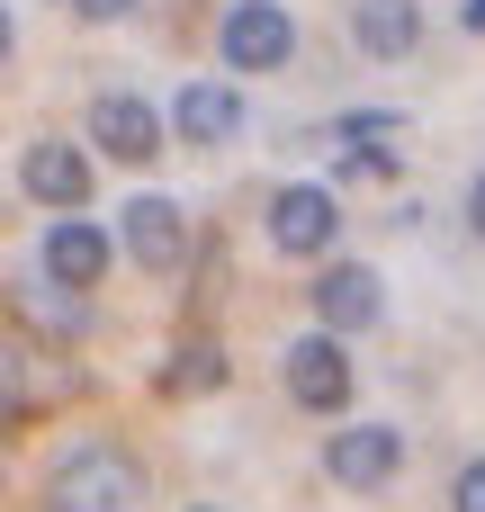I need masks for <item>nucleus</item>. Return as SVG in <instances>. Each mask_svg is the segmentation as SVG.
I'll use <instances>...</instances> for the list:
<instances>
[{
  "mask_svg": "<svg viewBox=\"0 0 485 512\" xmlns=\"http://www.w3.org/2000/svg\"><path fill=\"white\" fill-rule=\"evenodd\" d=\"M468 234H485V171L468 180Z\"/></svg>",
  "mask_w": 485,
  "mask_h": 512,
  "instance_id": "nucleus-19",
  "label": "nucleus"
},
{
  "mask_svg": "<svg viewBox=\"0 0 485 512\" xmlns=\"http://www.w3.org/2000/svg\"><path fill=\"white\" fill-rule=\"evenodd\" d=\"M81 396V369H63L45 342H0V414H36V405H63Z\"/></svg>",
  "mask_w": 485,
  "mask_h": 512,
  "instance_id": "nucleus-11",
  "label": "nucleus"
},
{
  "mask_svg": "<svg viewBox=\"0 0 485 512\" xmlns=\"http://www.w3.org/2000/svg\"><path fill=\"white\" fill-rule=\"evenodd\" d=\"M351 36L369 63H405L423 45V0H351Z\"/></svg>",
  "mask_w": 485,
  "mask_h": 512,
  "instance_id": "nucleus-15",
  "label": "nucleus"
},
{
  "mask_svg": "<svg viewBox=\"0 0 485 512\" xmlns=\"http://www.w3.org/2000/svg\"><path fill=\"white\" fill-rule=\"evenodd\" d=\"M18 54V18H9V0H0V63Z\"/></svg>",
  "mask_w": 485,
  "mask_h": 512,
  "instance_id": "nucleus-20",
  "label": "nucleus"
},
{
  "mask_svg": "<svg viewBox=\"0 0 485 512\" xmlns=\"http://www.w3.org/2000/svg\"><path fill=\"white\" fill-rule=\"evenodd\" d=\"M63 9H72V18H90V27H117V18H135L144 0H63Z\"/></svg>",
  "mask_w": 485,
  "mask_h": 512,
  "instance_id": "nucleus-18",
  "label": "nucleus"
},
{
  "mask_svg": "<svg viewBox=\"0 0 485 512\" xmlns=\"http://www.w3.org/2000/svg\"><path fill=\"white\" fill-rule=\"evenodd\" d=\"M135 270H153V279H171V270H189V252H198V225H189V207L180 198H162V189H135L126 207H117V234H108Z\"/></svg>",
  "mask_w": 485,
  "mask_h": 512,
  "instance_id": "nucleus-3",
  "label": "nucleus"
},
{
  "mask_svg": "<svg viewBox=\"0 0 485 512\" xmlns=\"http://www.w3.org/2000/svg\"><path fill=\"white\" fill-rule=\"evenodd\" d=\"M450 512H485V459H468V468L450 477Z\"/></svg>",
  "mask_w": 485,
  "mask_h": 512,
  "instance_id": "nucleus-17",
  "label": "nucleus"
},
{
  "mask_svg": "<svg viewBox=\"0 0 485 512\" xmlns=\"http://www.w3.org/2000/svg\"><path fill=\"white\" fill-rule=\"evenodd\" d=\"M243 90L234 81H180L171 90V117H162V135H180V144H198V153H216V144H234L243 135Z\"/></svg>",
  "mask_w": 485,
  "mask_h": 512,
  "instance_id": "nucleus-10",
  "label": "nucleus"
},
{
  "mask_svg": "<svg viewBox=\"0 0 485 512\" xmlns=\"http://www.w3.org/2000/svg\"><path fill=\"white\" fill-rule=\"evenodd\" d=\"M333 144H405V108H342L333 117Z\"/></svg>",
  "mask_w": 485,
  "mask_h": 512,
  "instance_id": "nucleus-16",
  "label": "nucleus"
},
{
  "mask_svg": "<svg viewBox=\"0 0 485 512\" xmlns=\"http://www.w3.org/2000/svg\"><path fill=\"white\" fill-rule=\"evenodd\" d=\"M279 378H288V405L297 414H324V423H342L351 414V387H360L351 342H333V333H297L279 351Z\"/></svg>",
  "mask_w": 485,
  "mask_h": 512,
  "instance_id": "nucleus-4",
  "label": "nucleus"
},
{
  "mask_svg": "<svg viewBox=\"0 0 485 512\" xmlns=\"http://www.w3.org/2000/svg\"><path fill=\"white\" fill-rule=\"evenodd\" d=\"M18 189H27L45 216H81V207H90V189H99V171H90V144H63V135H36V144H18Z\"/></svg>",
  "mask_w": 485,
  "mask_h": 512,
  "instance_id": "nucleus-6",
  "label": "nucleus"
},
{
  "mask_svg": "<svg viewBox=\"0 0 485 512\" xmlns=\"http://www.w3.org/2000/svg\"><path fill=\"white\" fill-rule=\"evenodd\" d=\"M306 297H315V333H333V342H351V333H369V324L387 315V279H378L369 261H342V252L315 270Z\"/></svg>",
  "mask_w": 485,
  "mask_h": 512,
  "instance_id": "nucleus-8",
  "label": "nucleus"
},
{
  "mask_svg": "<svg viewBox=\"0 0 485 512\" xmlns=\"http://www.w3.org/2000/svg\"><path fill=\"white\" fill-rule=\"evenodd\" d=\"M189 512H216V504H189Z\"/></svg>",
  "mask_w": 485,
  "mask_h": 512,
  "instance_id": "nucleus-22",
  "label": "nucleus"
},
{
  "mask_svg": "<svg viewBox=\"0 0 485 512\" xmlns=\"http://www.w3.org/2000/svg\"><path fill=\"white\" fill-rule=\"evenodd\" d=\"M108 261H117V243H108L99 216H54L45 243H36V279H54V288H72V297H90V288L108 279Z\"/></svg>",
  "mask_w": 485,
  "mask_h": 512,
  "instance_id": "nucleus-9",
  "label": "nucleus"
},
{
  "mask_svg": "<svg viewBox=\"0 0 485 512\" xmlns=\"http://www.w3.org/2000/svg\"><path fill=\"white\" fill-rule=\"evenodd\" d=\"M225 378H234L225 342H216V333H189V342H171V360L153 369V396H171V405L189 396V405H198V396H216Z\"/></svg>",
  "mask_w": 485,
  "mask_h": 512,
  "instance_id": "nucleus-14",
  "label": "nucleus"
},
{
  "mask_svg": "<svg viewBox=\"0 0 485 512\" xmlns=\"http://www.w3.org/2000/svg\"><path fill=\"white\" fill-rule=\"evenodd\" d=\"M9 315H18V333H36L45 351L72 342V333H90V297L54 288V279H9Z\"/></svg>",
  "mask_w": 485,
  "mask_h": 512,
  "instance_id": "nucleus-13",
  "label": "nucleus"
},
{
  "mask_svg": "<svg viewBox=\"0 0 485 512\" xmlns=\"http://www.w3.org/2000/svg\"><path fill=\"white\" fill-rule=\"evenodd\" d=\"M90 144H99L108 162H153V153H162V108H153L144 90H99V99H90Z\"/></svg>",
  "mask_w": 485,
  "mask_h": 512,
  "instance_id": "nucleus-12",
  "label": "nucleus"
},
{
  "mask_svg": "<svg viewBox=\"0 0 485 512\" xmlns=\"http://www.w3.org/2000/svg\"><path fill=\"white\" fill-rule=\"evenodd\" d=\"M459 27H468V36H485V0H459Z\"/></svg>",
  "mask_w": 485,
  "mask_h": 512,
  "instance_id": "nucleus-21",
  "label": "nucleus"
},
{
  "mask_svg": "<svg viewBox=\"0 0 485 512\" xmlns=\"http://www.w3.org/2000/svg\"><path fill=\"white\" fill-rule=\"evenodd\" d=\"M261 234H270L279 261H333V243H342V189H324V180H279L270 207H261Z\"/></svg>",
  "mask_w": 485,
  "mask_h": 512,
  "instance_id": "nucleus-2",
  "label": "nucleus"
},
{
  "mask_svg": "<svg viewBox=\"0 0 485 512\" xmlns=\"http://www.w3.org/2000/svg\"><path fill=\"white\" fill-rule=\"evenodd\" d=\"M144 459L126 441H72L45 468V512H135L144 504Z\"/></svg>",
  "mask_w": 485,
  "mask_h": 512,
  "instance_id": "nucleus-1",
  "label": "nucleus"
},
{
  "mask_svg": "<svg viewBox=\"0 0 485 512\" xmlns=\"http://www.w3.org/2000/svg\"><path fill=\"white\" fill-rule=\"evenodd\" d=\"M324 477H333L342 495H387V486L405 477V432H396V423H342V432L324 441Z\"/></svg>",
  "mask_w": 485,
  "mask_h": 512,
  "instance_id": "nucleus-7",
  "label": "nucleus"
},
{
  "mask_svg": "<svg viewBox=\"0 0 485 512\" xmlns=\"http://www.w3.org/2000/svg\"><path fill=\"white\" fill-rule=\"evenodd\" d=\"M216 63H225V72H288V63H297V18H288V0H225V18H216Z\"/></svg>",
  "mask_w": 485,
  "mask_h": 512,
  "instance_id": "nucleus-5",
  "label": "nucleus"
}]
</instances>
